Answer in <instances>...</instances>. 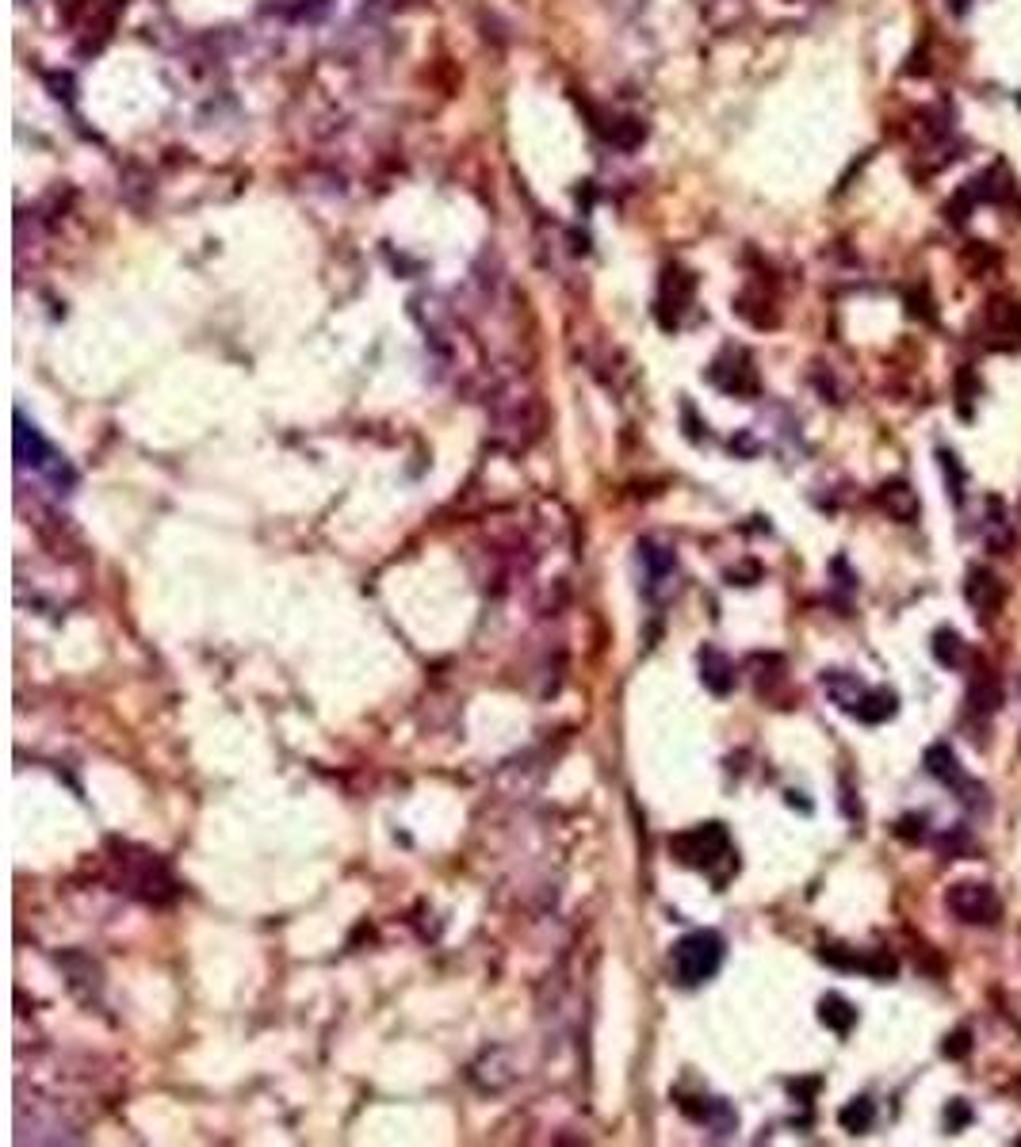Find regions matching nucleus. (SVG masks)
Returning <instances> with one entry per match:
<instances>
[{"label":"nucleus","instance_id":"1","mask_svg":"<svg viewBox=\"0 0 1021 1147\" xmlns=\"http://www.w3.org/2000/svg\"><path fill=\"white\" fill-rule=\"evenodd\" d=\"M723 956H727V945L716 930H696L677 941L670 960H674V975L685 987H700L723 968Z\"/></svg>","mask_w":1021,"mask_h":1147},{"label":"nucleus","instance_id":"2","mask_svg":"<svg viewBox=\"0 0 1021 1147\" xmlns=\"http://www.w3.org/2000/svg\"><path fill=\"white\" fill-rule=\"evenodd\" d=\"M670 853H674L681 865L712 872L719 861H731V834H727V826L723 823L693 826V830H685V834L670 838Z\"/></svg>","mask_w":1021,"mask_h":1147},{"label":"nucleus","instance_id":"3","mask_svg":"<svg viewBox=\"0 0 1021 1147\" xmlns=\"http://www.w3.org/2000/svg\"><path fill=\"white\" fill-rule=\"evenodd\" d=\"M16 463H20L23 471L31 467L35 475H46L54 486H62V475L73 478V471L66 467V459L46 444L43 433H39V429H35L20 410H16Z\"/></svg>","mask_w":1021,"mask_h":1147},{"label":"nucleus","instance_id":"4","mask_svg":"<svg viewBox=\"0 0 1021 1147\" xmlns=\"http://www.w3.org/2000/svg\"><path fill=\"white\" fill-rule=\"evenodd\" d=\"M945 907H949V914H956L960 922H968V926H995L1002 914L999 895L987 888V884H976V880L953 884V888L945 891Z\"/></svg>","mask_w":1021,"mask_h":1147},{"label":"nucleus","instance_id":"5","mask_svg":"<svg viewBox=\"0 0 1021 1147\" xmlns=\"http://www.w3.org/2000/svg\"><path fill=\"white\" fill-rule=\"evenodd\" d=\"M922 765H926V773H930V777L945 780L949 788H956L964 803H979L983 788H979L976 780L964 777V769H960V761H956V754L949 750V746H941V742L930 746V750H926V758H922Z\"/></svg>","mask_w":1021,"mask_h":1147},{"label":"nucleus","instance_id":"6","mask_svg":"<svg viewBox=\"0 0 1021 1147\" xmlns=\"http://www.w3.org/2000/svg\"><path fill=\"white\" fill-rule=\"evenodd\" d=\"M983 322H987V337H983V341H987L991 348H1002V352L1021 348V306L1018 303L995 299V303L987 306Z\"/></svg>","mask_w":1021,"mask_h":1147},{"label":"nucleus","instance_id":"7","mask_svg":"<svg viewBox=\"0 0 1021 1147\" xmlns=\"http://www.w3.org/2000/svg\"><path fill=\"white\" fill-rule=\"evenodd\" d=\"M964 597L972 601L976 612L991 616V612H999L1002 601H1006V585H1002L987 566H972V570H968V582H964Z\"/></svg>","mask_w":1021,"mask_h":1147},{"label":"nucleus","instance_id":"8","mask_svg":"<svg viewBox=\"0 0 1021 1147\" xmlns=\"http://www.w3.org/2000/svg\"><path fill=\"white\" fill-rule=\"evenodd\" d=\"M819 1021H823L826 1029H834L838 1037H846L849 1029L857 1025V1010H853V1002H846L842 995H826L823 1002H819Z\"/></svg>","mask_w":1021,"mask_h":1147},{"label":"nucleus","instance_id":"9","mask_svg":"<svg viewBox=\"0 0 1021 1147\" xmlns=\"http://www.w3.org/2000/svg\"><path fill=\"white\" fill-rule=\"evenodd\" d=\"M700 670H704V685H708L716 696L731 693V685H735V670H731V662H727L719 650H704V654H700Z\"/></svg>","mask_w":1021,"mask_h":1147},{"label":"nucleus","instance_id":"10","mask_svg":"<svg viewBox=\"0 0 1021 1147\" xmlns=\"http://www.w3.org/2000/svg\"><path fill=\"white\" fill-rule=\"evenodd\" d=\"M930 650H934V658L945 670H960V666L968 662V647H964V639H960L953 628H937Z\"/></svg>","mask_w":1021,"mask_h":1147},{"label":"nucleus","instance_id":"11","mask_svg":"<svg viewBox=\"0 0 1021 1147\" xmlns=\"http://www.w3.org/2000/svg\"><path fill=\"white\" fill-rule=\"evenodd\" d=\"M880 505H884L895 520L918 517V498H914V490L907 482H888V486L880 490Z\"/></svg>","mask_w":1021,"mask_h":1147},{"label":"nucleus","instance_id":"12","mask_svg":"<svg viewBox=\"0 0 1021 1147\" xmlns=\"http://www.w3.org/2000/svg\"><path fill=\"white\" fill-rule=\"evenodd\" d=\"M1002 700V689H999V677L991 670H979L976 677H972V689H968V704H972V712H995Z\"/></svg>","mask_w":1021,"mask_h":1147},{"label":"nucleus","instance_id":"13","mask_svg":"<svg viewBox=\"0 0 1021 1147\" xmlns=\"http://www.w3.org/2000/svg\"><path fill=\"white\" fill-rule=\"evenodd\" d=\"M895 712H899V696L888 693V689H869L865 700H861V708H857V719L861 723H884Z\"/></svg>","mask_w":1021,"mask_h":1147},{"label":"nucleus","instance_id":"14","mask_svg":"<svg viewBox=\"0 0 1021 1147\" xmlns=\"http://www.w3.org/2000/svg\"><path fill=\"white\" fill-rule=\"evenodd\" d=\"M872 1121H876V1105L869 1102V1098H853V1102L838 1113V1125L846 1128L849 1136H861V1132H869Z\"/></svg>","mask_w":1021,"mask_h":1147},{"label":"nucleus","instance_id":"15","mask_svg":"<svg viewBox=\"0 0 1021 1147\" xmlns=\"http://www.w3.org/2000/svg\"><path fill=\"white\" fill-rule=\"evenodd\" d=\"M949 1060H964L968 1052H972V1033L968 1029H956V1033H949V1040H945V1048H941Z\"/></svg>","mask_w":1021,"mask_h":1147},{"label":"nucleus","instance_id":"16","mask_svg":"<svg viewBox=\"0 0 1021 1147\" xmlns=\"http://www.w3.org/2000/svg\"><path fill=\"white\" fill-rule=\"evenodd\" d=\"M968 1121H972V1109H968V1105H964V1102H953V1105H949V1109H945V1128H949V1132H956V1128H964V1125H968Z\"/></svg>","mask_w":1021,"mask_h":1147},{"label":"nucleus","instance_id":"17","mask_svg":"<svg viewBox=\"0 0 1021 1147\" xmlns=\"http://www.w3.org/2000/svg\"><path fill=\"white\" fill-rule=\"evenodd\" d=\"M968 4H972V0H949V8H953L956 16H964V12H968Z\"/></svg>","mask_w":1021,"mask_h":1147}]
</instances>
